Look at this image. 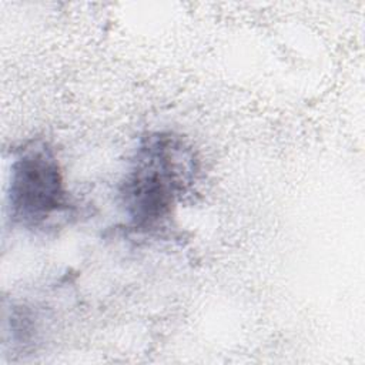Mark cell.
<instances>
[{
  "mask_svg": "<svg viewBox=\"0 0 365 365\" xmlns=\"http://www.w3.org/2000/svg\"><path fill=\"white\" fill-rule=\"evenodd\" d=\"M6 195L10 222L24 230L51 228L71 210L60 161L54 150L40 141L14 154Z\"/></svg>",
  "mask_w": 365,
  "mask_h": 365,
  "instance_id": "cell-2",
  "label": "cell"
},
{
  "mask_svg": "<svg viewBox=\"0 0 365 365\" xmlns=\"http://www.w3.org/2000/svg\"><path fill=\"white\" fill-rule=\"evenodd\" d=\"M200 163L192 147L173 131L140 138L118 185V204L128 230L160 232L192 187Z\"/></svg>",
  "mask_w": 365,
  "mask_h": 365,
  "instance_id": "cell-1",
  "label": "cell"
}]
</instances>
